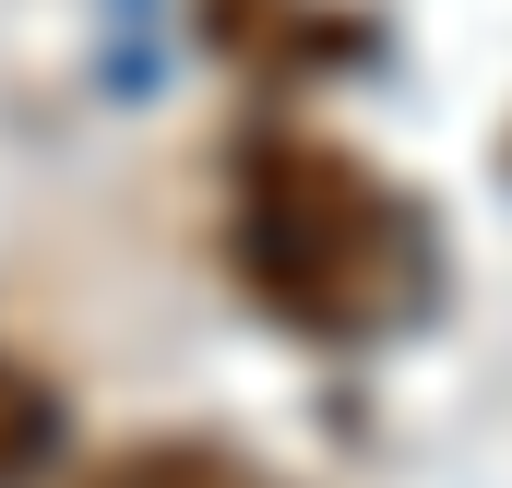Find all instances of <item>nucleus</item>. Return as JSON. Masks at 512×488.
<instances>
[{
  "label": "nucleus",
  "mask_w": 512,
  "mask_h": 488,
  "mask_svg": "<svg viewBox=\"0 0 512 488\" xmlns=\"http://www.w3.org/2000/svg\"><path fill=\"white\" fill-rule=\"evenodd\" d=\"M84 488H251L215 441H131V453H108Z\"/></svg>",
  "instance_id": "f03ea898"
},
{
  "label": "nucleus",
  "mask_w": 512,
  "mask_h": 488,
  "mask_svg": "<svg viewBox=\"0 0 512 488\" xmlns=\"http://www.w3.org/2000/svg\"><path fill=\"white\" fill-rule=\"evenodd\" d=\"M48 441H60V405H48V381L0 358V488H24V477H36V465H48Z\"/></svg>",
  "instance_id": "7ed1b4c3"
},
{
  "label": "nucleus",
  "mask_w": 512,
  "mask_h": 488,
  "mask_svg": "<svg viewBox=\"0 0 512 488\" xmlns=\"http://www.w3.org/2000/svg\"><path fill=\"white\" fill-rule=\"evenodd\" d=\"M239 286L286 334H322V346H358L393 334L417 310V215L405 191L370 179L346 143H310V131H262L251 167H239Z\"/></svg>",
  "instance_id": "f257e3e1"
}]
</instances>
